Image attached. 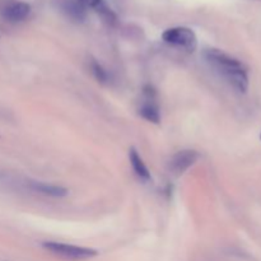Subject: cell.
<instances>
[{
    "label": "cell",
    "instance_id": "cell-1",
    "mask_svg": "<svg viewBox=\"0 0 261 261\" xmlns=\"http://www.w3.org/2000/svg\"><path fill=\"white\" fill-rule=\"evenodd\" d=\"M204 59L206 63L218 73L224 81L231 84L237 92L245 93L249 88V74L244 64L237 59L218 48H206L204 51Z\"/></svg>",
    "mask_w": 261,
    "mask_h": 261
},
{
    "label": "cell",
    "instance_id": "cell-2",
    "mask_svg": "<svg viewBox=\"0 0 261 261\" xmlns=\"http://www.w3.org/2000/svg\"><path fill=\"white\" fill-rule=\"evenodd\" d=\"M43 249L50 251L51 254L56 255L59 257H63L66 260H87L92 259L97 255V251L89 247H82L75 246V245H68L63 244V242H43L42 244Z\"/></svg>",
    "mask_w": 261,
    "mask_h": 261
},
{
    "label": "cell",
    "instance_id": "cell-3",
    "mask_svg": "<svg viewBox=\"0 0 261 261\" xmlns=\"http://www.w3.org/2000/svg\"><path fill=\"white\" fill-rule=\"evenodd\" d=\"M162 40L173 47L193 53L198 47V38L195 32L188 27H172L162 33Z\"/></svg>",
    "mask_w": 261,
    "mask_h": 261
},
{
    "label": "cell",
    "instance_id": "cell-4",
    "mask_svg": "<svg viewBox=\"0 0 261 261\" xmlns=\"http://www.w3.org/2000/svg\"><path fill=\"white\" fill-rule=\"evenodd\" d=\"M31 14V5L20 0H5L0 4V15L9 23L24 22Z\"/></svg>",
    "mask_w": 261,
    "mask_h": 261
},
{
    "label": "cell",
    "instance_id": "cell-5",
    "mask_svg": "<svg viewBox=\"0 0 261 261\" xmlns=\"http://www.w3.org/2000/svg\"><path fill=\"white\" fill-rule=\"evenodd\" d=\"M139 115L147 121L153 124L161 122V112L157 103V92L152 86H145L143 88L142 105L139 107Z\"/></svg>",
    "mask_w": 261,
    "mask_h": 261
},
{
    "label": "cell",
    "instance_id": "cell-6",
    "mask_svg": "<svg viewBox=\"0 0 261 261\" xmlns=\"http://www.w3.org/2000/svg\"><path fill=\"white\" fill-rule=\"evenodd\" d=\"M198 158L199 153L196 152V150H180V152H177L172 158H171L170 163H168V168H170V171L173 175L180 176L182 175L186 170H189V168L198 161Z\"/></svg>",
    "mask_w": 261,
    "mask_h": 261
},
{
    "label": "cell",
    "instance_id": "cell-7",
    "mask_svg": "<svg viewBox=\"0 0 261 261\" xmlns=\"http://www.w3.org/2000/svg\"><path fill=\"white\" fill-rule=\"evenodd\" d=\"M27 188L33 193L41 194V195L50 196V198H63L68 195V190L63 186L54 185V184L41 182V181H30Z\"/></svg>",
    "mask_w": 261,
    "mask_h": 261
},
{
    "label": "cell",
    "instance_id": "cell-8",
    "mask_svg": "<svg viewBox=\"0 0 261 261\" xmlns=\"http://www.w3.org/2000/svg\"><path fill=\"white\" fill-rule=\"evenodd\" d=\"M129 160L135 175H137L140 180L144 181V182H148V181L152 180L149 170H148L144 161H143V158L140 157V154L138 153V150L135 149V148H132V149L129 150Z\"/></svg>",
    "mask_w": 261,
    "mask_h": 261
},
{
    "label": "cell",
    "instance_id": "cell-9",
    "mask_svg": "<svg viewBox=\"0 0 261 261\" xmlns=\"http://www.w3.org/2000/svg\"><path fill=\"white\" fill-rule=\"evenodd\" d=\"M76 2L81 3L84 8H92L93 10H96L107 22H114L115 20L114 12L107 7L105 0H76Z\"/></svg>",
    "mask_w": 261,
    "mask_h": 261
},
{
    "label": "cell",
    "instance_id": "cell-10",
    "mask_svg": "<svg viewBox=\"0 0 261 261\" xmlns=\"http://www.w3.org/2000/svg\"><path fill=\"white\" fill-rule=\"evenodd\" d=\"M63 10L69 18L76 22H83L87 17V10L76 0H66L63 3Z\"/></svg>",
    "mask_w": 261,
    "mask_h": 261
},
{
    "label": "cell",
    "instance_id": "cell-11",
    "mask_svg": "<svg viewBox=\"0 0 261 261\" xmlns=\"http://www.w3.org/2000/svg\"><path fill=\"white\" fill-rule=\"evenodd\" d=\"M91 70L94 78L99 82V83H109L110 81V73L96 60V59H91Z\"/></svg>",
    "mask_w": 261,
    "mask_h": 261
},
{
    "label": "cell",
    "instance_id": "cell-12",
    "mask_svg": "<svg viewBox=\"0 0 261 261\" xmlns=\"http://www.w3.org/2000/svg\"><path fill=\"white\" fill-rule=\"evenodd\" d=\"M260 138H261V135H260Z\"/></svg>",
    "mask_w": 261,
    "mask_h": 261
}]
</instances>
